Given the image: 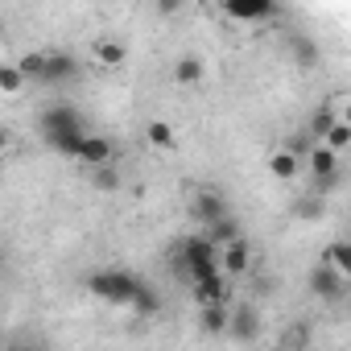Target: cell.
<instances>
[{
	"label": "cell",
	"instance_id": "cell-22",
	"mask_svg": "<svg viewBox=\"0 0 351 351\" xmlns=\"http://www.w3.org/2000/svg\"><path fill=\"white\" fill-rule=\"evenodd\" d=\"M306 347H310V326H306V322H293V326H285L281 351H306Z\"/></svg>",
	"mask_w": 351,
	"mask_h": 351
},
{
	"label": "cell",
	"instance_id": "cell-20",
	"mask_svg": "<svg viewBox=\"0 0 351 351\" xmlns=\"http://www.w3.org/2000/svg\"><path fill=\"white\" fill-rule=\"evenodd\" d=\"M228 318H232V306L199 310V330H203V335H228Z\"/></svg>",
	"mask_w": 351,
	"mask_h": 351
},
{
	"label": "cell",
	"instance_id": "cell-28",
	"mask_svg": "<svg viewBox=\"0 0 351 351\" xmlns=\"http://www.w3.org/2000/svg\"><path fill=\"white\" fill-rule=\"evenodd\" d=\"M25 351H46V347H25Z\"/></svg>",
	"mask_w": 351,
	"mask_h": 351
},
{
	"label": "cell",
	"instance_id": "cell-23",
	"mask_svg": "<svg viewBox=\"0 0 351 351\" xmlns=\"http://www.w3.org/2000/svg\"><path fill=\"white\" fill-rule=\"evenodd\" d=\"M289 54H293V58H302V66H314V58H318V50H314V46H310V38H302V34H298V38H289Z\"/></svg>",
	"mask_w": 351,
	"mask_h": 351
},
{
	"label": "cell",
	"instance_id": "cell-3",
	"mask_svg": "<svg viewBox=\"0 0 351 351\" xmlns=\"http://www.w3.org/2000/svg\"><path fill=\"white\" fill-rule=\"evenodd\" d=\"M178 273L195 285V281H207V277H219L223 265H219V248L207 240V236H191L182 244V256H178Z\"/></svg>",
	"mask_w": 351,
	"mask_h": 351
},
{
	"label": "cell",
	"instance_id": "cell-1",
	"mask_svg": "<svg viewBox=\"0 0 351 351\" xmlns=\"http://www.w3.org/2000/svg\"><path fill=\"white\" fill-rule=\"evenodd\" d=\"M87 289L95 293V298H104V302H116V306H132V310H141V314H157V293H153V285L145 281V277H136V273H128V269H104V273H95L91 281H87Z\"/></svg>",
	"mask_w": 351,
	"mask_h": 351
},
{
	"label": "cell",
	"instance_id": "cell-10",
	"mask_svg": "<svg viewBox=\"0 0 351 351\" xmlns=\"http://www.w3.org/2000/svg\"><path fill=\"white\" fill-rule=\"evenodd\" d=\"M191 289H195V306H199V310L232 306V302H228V277H223V273H219V277H207V281H195Z\"/></svg>",
	"mask_w": 351,
	"mask_h": 351
},
{
	"label": "cell",
	"instance_id": "cell-15",
	"mask_svg": "<svg viewBox=\"0 0 351 351\" xmlns=\"http://www.w3.org/2000/svg\"><path fill=\"white\" fill-rule=\"evenodd\" d=\"M281 9L269 5V0H256V5H223V17L232 21H265V17H277Z\"/></svg>",
	"mask_w": 351,
	"mask_h": 351
},
{
	"label": "cell",
	"instance_id": "cell-11",
	"mask_svg": "<svg viewBox=\"0 0 351 351\" xmlns=\"http://www.w3.org/2000/svg\"><path fill=\"white\" fill-rule=\"evenodd\" d=\"M91 58H95L104 71H120V66H124V58H128V46H124L120 38L104 34V38H95V42H91Z\"/></svg>",
	"mask_w": 351,
	"mask_h": 351
},
{
	"label": "cell",
	"instance_id": "cell-7",
	"mask_svg": "<svg viewBox=\"0 0 351 351\" xmlns=\"http://www.w3.org/2000/svg\"><path fill=\"white\" fill-rule=\"evenodd\" d=\"M191 215H195V223L207 232V228H215L219 219H228L232 211H228V203H223L219 191H199V195L191 199Z\"/></svg>",
	"mask_w": 351,
	"mask_h": 351
},
{
	"label": "cell",
	"instance_id": "cell-24",
	"mask_svg": "<svg viewBox=\"0 0 351 351\" xmlns=\"http://www.w3.org/2000/svg\"><path fill=\"white\" fill-rule=\"evenodd\" d=\"M322 145H326V149H335V153H343V149H351V128H347V124L339 120V124L330 128V136H326Z\"/></svg>",
	"mask_w": 351,
	"mask_h": 351
},
{
	"label": "cell",
	"instance_id": "cell-18",
	"mask_svg": "<svg viewBox=\"0 0 351 351\" xmlns=\"http://www.w3.org/2000/svg\"><path fill=\"white\" fill-rule=\"evenodd\" d=\"M203 236H207V240H211V244H215L219 252H223L228 244H236V240H244V236H240V219H236V215H228V219H219V223H215V228H207Z\"/></svg>",
	"mask_w": 351,
	"mask_h": 351
},
{
	"label": "cell",
	"instance_id": "cell-12",
	"mask_svg": "<svg viewBox=\"0 0 351 351\" xmlns=\"http://www.w3.org/2000/svg\"><path fill=\"white\" fill-rule=\"evenodd\" d=\"M219 265H223V277H244L252 269V244L248 240H236L219 252Z\"/></svg>",
	"mask_w": 351,
	"mask_h": 351
},
{
	"label": "cell",
	"instance_id": "cell-8",
	"mask_svg": "<svg viewBox=\"0 0 351 351\" xmlns=\"http://www.w3.org/2000/svg\"><path fill=\"white\" fill-rule=\"evenodd\" d=\"M228 335L236 343H252L261 335V310L252 302H232V318H228Z\"/></svg>",
	"mask_w": 351,
	"mask_h": 351
},
{
	"label": "cell",
	"instance_id": "cell-26",
	"mask_svg": "<svg viewBox=\"0 0 351 351\" xmlns=\"http://www.w3.org/2000/svg\"><path fill=\"white\" fill-rule=\"evenodd\" d=\"M46 58H50V54H25V58H21L17 66H21V71H25L29 79H42V71H46Z\"/></svg>",
	"mask_w": 351,
	"mask_h": 351
},
{
	"label": "cell",
	"instance_id": "cell-25",
	"mask_svg": "<svg viewBox=\"0 0 351 351\" xmlns=\"http://www.w3.org/2000/svg\"><path fill=\"white\" fill-rule=\"evenodd\" d=\"M91 182L99 191H116L120 186V173H116V165H104V169H91Z\"/></svg>",
	"mask_w": 351,
	"mask_h": 351
},
{
	"label": "cell",
	"instance_id": "cell-13",
	"mask_svg": "<svg viewBox=\"0 0 351 351\" xmlns=\"http://www.w3.org/2000/svg\"><path fill=\"white\" fill-rule=\"evenodd\" d=\"M318 261H326L339 277H347V281H351V240H347V236L330 240V244L322 248V256H318Z\"/></svg>",
	"mask_w": 351,
	"mask_h": 351
},
{
	"label": "cell",
	"instance_id": "cell-2",
	"mask_svg": "<svg viewBox=\"0 0 351 351\" xmlns=\"http://www.w3.org/2000/svg\"><path fill=\"white\" fill-rule=\"evenodd\" d=\"M38 132H42V141H46L54 153L75 157V153H79V145H83V136H87L91 128L83 124V116H79L71 104H54V108H46V112H42Z\"/></svg>",
	"mask_w": 351,
	"mask_h": 351
},
{
	"label": "cell",
	"instance_id": "cell-29",
	"mask_svg": "<svg viewBox=\"0 0 351 351\" xmlns=\"http://www.w3.org/2000/svg\"><path fill=\"white\" fill-rule=\"evenodd\" d=\"M347 240H351V232H347Z\"/></svg>",
	"mask_w": 351,
	"mask_h": 351
},
{
	"label": "cell",
	"instance_id": "cell-5",
	"mask_svg": "<svg viewBox=\"0 0 351 351\" xmlns=\"http://www.w3.org/2000/svg\"><path fill=\"white\" fill-rule=\"evenodd\" d=\"M306 169H310L314 186L326 191V186H335V178H339V153L326 149V145H314V149L306 153Z\"/></svg>",
	"mask_w": 351,
	"mask_h": 351
},
{
	"label": "cell",
	"instance_id": "cell-4",
	"mask_svg": "<svg viewBox=\"0 0 351 351\" xmlns=\"http://www.w3.org/2000/svg\"><path fill=\"white\" fill-rule=\"evenodd\" d=\"M310 289H314V298H326V302H343V298H351V281L339 277L326 261L310 265Z\"/></svg>",
	"mask_w": 351,
	"mask_h": 351
},
{
	"label": "cell",
	"instance_id": "cell-16",
	"mask_svg": "<svg viewBox=\"0 0 351 351\" xmlns=\"http://www.w3.org/2000/svg\"><path fill=\"white\" fill-rule=\"evenodd\" d=\"M203 75H207V62H203L199 54H182L178 62H173V79H178L182 87H195V83H203Z\"/></svg>",
	"mask_w": 351,
	"mask_h": 351
},
{
	"label": "cell",
	"instance_id": "cell-21",
	"mask_svg": "<svg viewBox=\"0 0 351 351\" xmlns=\"http://www.w3.org/2000/svg\"><path fill=\"white\" fill-rule=\"evenodd\" d=\"M25 71L17 66V62H5V66H0V91H5V95H17L21 87H25Z\"/></svg>",
	"mask_w": 351,
	"mask_h": 351
},
{
	"label": "cell",
	"instance_id": "cell-17",
	"mask_svg": "<svg viewBox=\"0 0 351 351\" xmlns=\"http://www.w3.org/2000/svg\"><path fill=\"white\" fill-rule=\"evenodd\" d=\"M75 58L71 54H50L46 58V71H42V83H66V79H75Z\"/></svg>",
	"mask_w": 351,
	"mask_h": 351
},
{
	"label": "cell",
	"instance_id": "cell-27",
	"mask_svg": "<svg viewBox=\"0 0 351 351\" xmlns=\"http://www.w3.org/2000/svg\"><path fill=\"white\" fill-rule=\"evenodd\" d=\"M339 120H343V124H347V128H351V99H347V104H343V108H339Z\"/></svg>",
	"mask_w": 351,
	"mask_h": 351
},
{
	"label": "cell",
	"instance_id": "cell-6",
	"mask_svg": "<svg viewBox=\"0 0 351 351\" xmlns=\"http://www.w3.org/2000/svg\"><path fill=\"white\" fill-rule=\"evenodd\" d=\"M75 161L87 165V169H104V165L116 161V145H112L104 132H87L83 145H79V153H75Z\"/></svg>",
	"mask_w": 351,
	"mask_h": 351
},
{
	"label": "cell",
	"instance_id": "cell-19",
	"mask_svg": "<svg viewBox=\"0 0 351 351\" xmlns=\"http://www.w3.org/2000/svg\"><path fill=\"white\" fill-rule=\"evenodd\" d=\"M335 124H339V112H335L330 104H322V108L310 116V128H306V132L314 136V145H322V141L330 136V128H335Z\"/></svg>",
	"mask_w": 351,
	"mask_h": 351
},
{
	"label": "cell",
	"instance_id": "cell-14",
	"mask_svg": "<svg viewBox=\"0 0 351 351\" xmlns=\"http://www.w3.org/2000/svg\"><path fill=\"white\" fill-rule=\"evenodd\" d=\"M145 141H149L157 153H169L173 145H178V128H173L169 120H149V124H145Z\"/></svg>",
	"mask_w": 351,
	"mask_h": 351
},
{
	"label": "cell",
	"instance_id": "cell-9",
	"mask_svg": "<svg viewBox=\"0 0 351 351\" xmlns=\"http://www.w3.org/2000/svg\"><path fill=\"white\" fill-rule=\"evenodd\" d=\"M265 169L273 173V178H277V182H298V178H302V169H306V157L281 145V149H273V153H269V161H265Z\"/></svg>",
	"mask_w": 351,
	"mask_h": 351
}]
</instances>
